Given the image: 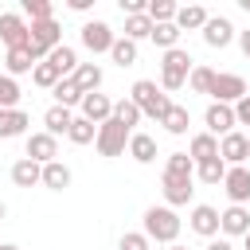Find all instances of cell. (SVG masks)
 Returning <instances> with one entry per match:
<instances>
[{"label": "cell", "mask_w": 250, "mask_h": 250, "mask_svg": "<svg viewBox=\"0 0 250 250\" xmlns=\"http://www.w3.org/2000/svg\"><path fill=\"white\" fill-rule=\"evenodd\" d=\"M109 59H113L121 70H125V66H133V62H137V43H133V39H125V35H117V43L109 47Z\"/></svg>", "instance_id": "33"}, {"label": "cell", "mask_w": 250, "mask_h": 250, "mask_svg": "<svg viewBox=\"0 0 250 250\" xmlns=\"http://www.w3.org/2000/svg\"><path fill=\"white\" fill-rule=\"evenodd\" d=\"M176 12H180V4H172V0H148V20L152 23H176Z\"/></svg>", "instance_id": "38"}, {"label": "cell", "mask_w": 250, "mask_h": 250, "mask_svg": "<svg viewBox=\"0 0 250 250\" xmlns=\"http://www.w3.org/2000/svg\"><path fill=\"white\" fill-rule=\"evenodd\" d=\"M191 66H195V59H191L184 47H172V51H164V55H160V90H164V94H176V90H184V86H188V74H191Z\"/></svg>", "instance_id": "1"}, {"label": "cell", "mask_w": 250, "mask_h": 250, "mask_svg": "<svg viewBox=\"0 0 250 250\" xmlns=\"http://www.w3.org/2000/svg\"><path fill=\"white\" fill-rule=\"evenodd\" d=\"M234 117H238V125H250V94L234 105Z\"/></svg>", "instance_id": "44"}, {"label": "cell", "mask_w": 250, "mask_h": 250, "mask_svg": "<svg viewBox=\"0 0 250 250\" xmlns=\"http://www.w3.org/2000/svg\"><path fill=\"white\" fill-rule=\"evenodd\" d=\"M31 125V117L23 109H0V141H12V137H23Z\"/></svg>", "instance_id": "21"}, {"label": "cell", "mask_w": 250, "mask_h": 250, "mask_svg": "<svg viewBox=\"0 0 250 250\" xmlns=\"http://www.w3.org/2000/svg\"><path fill=\"white\" fill-rule=\"evenodd\" d=\"M160 125H164L172 137H184V133H188V125H191V113H188V105H176V102H172V109L164 113V121H160Z\"/></svg>", "instance_id": "29"}, {"label": "cell", "mask_w": 250, "mask_h": 250, "mask_svg": "<svg viewBox=\"0 0 250 250\" xmlns=\"http://www.w3.org/2000/svg\"><path fill=\"white\" fill-rule=\"evenodd\" d=\"M43 125H47V133H51V137H59V133L66 137V133H70V125H74V113H70L66 105H51V109L43 113Z\"/></svg>", "instance_id": "26"}, {"label": "cell", "mask_w": 250, "mask_h": 250, "mask_svg": "<svg viewBox=\"0 0 250 250\" xmlns=\"http://www.w3.org/2000/svg\"><path fill=\"white\" fill-rule=\"evenodd\" d=\"M129 98H133V105H137L145 117H152V121H164V113L172 109V98H168L152 78H137L133 90H129Z\"/></svg>", "instance_id": "2"}, {"label": "cell", "mask_w": 250, "mask_h": 250, "mask_svg": "<svg viewBox=\"0 0 250 250\" xmlns=\"http://www.w3.org/2000/svg\"><path fill=\"white\" fill-rule=\"evenodd\" d=\"M90 4H94V0H66L70 12H90Z\"/></svg>", "instance_id": "47"}, {"label": "cell", "mask_w": 250, "mask_h": 250, "mask_svg": "<svg viewBox=\"0 0 250 250\" xmlns=\"http://www.w3.org/2000/svg\"><path fill=\"white\" fill-rule=\"evenodd\" d=\"M219 156H223V164L227 168H238V164H246L250 160V137L246 133H227L223 141H219Z\"/></svg>", "instance_id": "12"}, {"label": "cell", "mask_w": 250, "mask_h": 250, "mask_svg": "<svg viewBox=\"0 0 250 250\" xmlns=\"http://www.w3.org/2000/svg\"><path fill=\"white\" fill-rule=\"evenodd\" d=\"M51 94H55V105H66V109L82 105V98H86V94L78 90V82H74V78H62V82H59Z\"/></svg>", "instance_id": "28"}, {"label": "cell", "mask_w": 250, "mask_h": 250, "mask_svg": "<svg viewBox=\"0 0 250 250\" xmlns=\"http://www.w3.org/2000/svg\"><path fill=\"white\" fill-rule=\"evenodd\" d=\"M66 141H70V145H94V141H98V125H94V121H86V117H74V125H70V133H66Z\"/></svg>", "instance_id": "35"}, {"label": "cell", "mask_w": 250, "mask_h": 250, "mask_svg": "<svg viewBox=\"0 0 250 250\" xmlns=\"http://www.w3.org/2000/svg\"><path fill=\"white\" fill-rule=\"evenodd\" d=\"M113 117H117L121 125H129V129H133V125H141V117H145V113H141V109L133 105V98L125 94L121 102H113Z\"/></svg>", "instance_id": "39"}, {"label": "cell", "mask_w": 250, "mask_h": 250, "mask_svg": "<svg viewBox=\"0 0 250 250\" xmlns=\"http://www.w3.org/2000/svg\"><path fill=\"white\" fill-rule=\"evenodd\" d=\"M0 109H20V82L12 74H0Z\"/></svg>", "instance_id": "40"}, {"label": "cell", "mask_w": 250, "mask_h": 250, "mask_svg": "<svg viewBox=\"0 0 250 250\" xmlns=\"http://www.w3.org/2000/svg\"><path fill=\"white\" fill-rule=\"evenodd\" d=\"M246 94H250V90H246V78H242V74H219V70H215V82H211V98H215V102L238 105Z\"/></svg>", "instance_id": "7"}, {"label": "cell", "mask_w": 250, "mask_h": 250, "mask_svg": "<svg viewBox=\"0 0 250 250\" xmlns=\"http://www.w3.org/2000/svg\"><path fill=\"white\" fill-rule=\"evenodd\" d=\"M203 125H207V133L211 137H227V133H234V125H238V117H234V105H223V102H211L207 105V113H203Z\"/></svg>", "instance_id": "9"}, {"label": "cell", "mask_w": 250, "mask_h": 250, "mask_svg": "<svg viewBox=\"0 0 250 250\" xmlns=\"http://www.w3.org/2000/svg\"><path fill=\"white\" fill-rule=\"evenodd\" d=\"M246 137H250V133H246Z\"/></svg>", "instance_id": "53"}, {"label": "cell", "mask_w": 250, "mask_h": 250, "mask_svg": "<svg viewBox=\"0 0 250 250\" xmlns=\"http://www.w3.org/2000/svg\"><path fill=\"white\" fill-rule=\"evenodd\" d=\"M223 191H227V199H230V203L246 207V203H250V168H246V164H238V168H227Z\"/></svg>", "instance_id": "15"}, {"label": "cell", "mask_w": 250, "mask_h": 250, "mask_svg": "<svg viewBox=\"0 0 250 250\" xmlns=\"http://www.w3.org/2000/svg\"><path fill=\"white\" fill-rule=\"evenodd\" d=\"M55 47H62V27L59 20H43V23H31V35H27V51L35 62H43Z\"/></svg>", "instance_id": "4"}, {"label": "cell", "mask_w": 250, "mask_h": 250, "mask_svg": "<svg viewBox=\"0 0 250 250\" xmlns=\"http://www.w3.org/2000/svg\"><path fill=\"white\" fill-rule=\"evenodd\" d=\"M180 215L164 203V207H148L145 211V234H148V242H164V246H172L176 238H180Z\"/></svg>", "instance_id": "3"}, {"label": "cell", "mask_w": 250, "mask_h": 250, "mask_svg": "<svg viewBox=\"0 0 250 250\" xmlns=\"http://www.w3.org/2000/svg\"><path fill=\"white\" fill-rule=\"evenodd\" d=\"M23 156L35 160V164H51V160H59V137H51L47 129H43V133H27Z\"/></svg>", "instance_id": "10"}, {"label": "cell", "mask_w": 250, "mask_h": 250, "mask_svg": "<svg viewBox=\"0 0 250 250\" xmlns=\"http://www.w3.org/2000/svg\"><path fill=\"white\" fill-rule=\"evenodd\" d=\"M31 70H35V59H31V51H27V47H16V51H8V55H4V74L20 78V74H31Z\"/></svg>", "instance_id": "24"}, {"label": "cell", "mask_w": 250, "mask_h": 250, "mask_svg": "<svg viewBox=\"0 0 250 250\" xmlns=\"http://www.w3.org/2000/svg\"><path fill=\"white\" fill-rule=\"evenodd\" d=\"M211 82H215V70L203 66V62H195L191 74H188V90L191 94H211Z\"/></svg>", "instance_id": "34"}, {"label": "cell", "mask_w": 250, "mask_h": 250, "mask_svg": "<svg viewBox=\"0 0 250 250\" xmlns=\"http://www.w3.org/2000/svg\"><path fill=\"white\" fill-rule=\"evenodd\" d=\"M160 191H164V203L176 211V207H188V203H191V195H195V180L160 176Z\"/></svg>", "instance_id": "14"}, {"label": "cell", "mask_w": 250, "mask_h": 250, "mask_svg": "<svg viewBox=\"0 0 250 250\" xmlns=\"http://www.w3.org/2000/svg\"><path fill=\"white\" fill-rule=\"evenodd\" d=\"M246 230H250V207L230 203L227 211H219V234L223 238H246Z\"/></svg>", "instance_id": "13"}, {"label": "cell", "mask_w": 250, "mask_h": 250, "mask_svg": "<svg viewBox=\"0 0 250 250\" xmlns=\"http://www.w3.org/2000/svg\"><path fill=\"white\" fill-rule=\"evenodd\" d=\"M78 117H86V121H94V125H105L109 117H113V102L98 90V94H86L82 98V105H78Z\"/></svg>", "instance_id": "17"}, {"label": "cell", "mask_w": 250, "mask_h": 250, "mask_svg": "<svg viewBox=\"0 0 250 250\" xmlns=\"http://www.w3.org/2000/svg\"><path fill=\"white\" fill-rule=\"evenodd\" d=\"M12 184H16V188H35V184H43V164L20 156V160L12 164Z\"/></svg>", "instance_id": "20"}, {"label": "cell", "mask_w": 250, "mask_h": 250, "mask_svg": "<svg viewBox=\"0 0 250 250\" xmlns=\"http://www.w3.org/2000/svg\"><path fill=\"white\" fill-rule=\"evenodd\" d=\"M70 168L62 164V160H51V164H43V188L47 191H66L70 188Z\"/></svg>", "instance_id": "23"}, {"label": "cell", "mask_w": 250, "mask_h": 250, "mask_svg": "<svg viewBox=\"0 0 250 250\" xmlns=\"http://www.w3.org/2000/svg\"><path fill=\"white\" fill-rule=\"evenodd\" d=\"M195 180H203V184H223V180H227L223 156H215V160H207V164H195Z\"/></svg>", "instance_id": "37"}, {"label": "cell", "mask_w": 250, "mask_h": 250, "mask_svg": "<svg viewBox=\"0 0 250 250\" xmlns=\"http://www.w3.org/2000/svg\"><path fill=\"white\" fill-rule=\"evenodd\" d=\"M238 4H242V12H250V0H238Z\"/></svg>", "instance_id": "49"}, {"label": "cell", "mask_w": 250, "mask_h": 250, "mask_svg": "<svg viewBox=\"0 0 250 250\" xmlns=\"http://www.w3.org/2000/svg\"><path fill=\"white\" fill-rule=\"evenodd\" d=\"M188 227L199 234V238H219V211L211 203H195L191 215H188Z\"/></svg>", "instance_id": "16"}, {"label": "cell", "mask_w": 250, "mask_h": 250, "mask_svg": "<svg viewBox=\"0 0 250 250\" xmlns=\"http://www.w3.org/2000/svg\"><path fill=\"white\" fill-rule=\"evenodd\" d=\"M27 35H31V23H27L20 12H0V43H4L8 51L27 47Z\"/></svg>", "instance_id": "8"}, {"label": "cell", "mask_w": 250, "mask_h": 250, "mask_svg": "<svg viewBox=\"0 0 250 250\" xmlns=\"http://www.w3.org/2000/svg\"><path fill=\"white\" fill-rule=\"evenodd\" d=\"M0 250H20V246H12V242H0Z\"/></svg>", "instance_id": "48"}, {"label": "cell", "mask_w": 250, "mask_h": 250, "mask_svg": "<svg viewBox=\"0 0 250 250\" xmlns=\"http://www.w3.org/2000/svg\"><path fill=\"white\" fill-rule=\"evenodd\" d=\"M121 12L125 16H145L148 12V0H121Z\"/></svg>", "instance_id": "43"}, {"label": "cell", "mask_w": 250, "mask_h": 250, "mask_svg": "<svg viewBox=\"0 0 250 250\" xmlns=\"http://www.w3.org/2000/svg\"><path fill=\"white\" fill-rule=\"evenodd\" d=\"M47 62H51V66H55L62 78H70V74L78 70V51H74L70 43H62V47H55V51L47 55Z\"/></svg>", "instance_id": "25"}, {"label": "cell", "mask_w": 250, "mask_h": 250, "mask_svg": "<svg viewBox=\"0 0 250 250\" xmlns=\"http://www.w3.org/2000/svg\"><path fill=\"white\" fill-rule=\"evenodd\" d=\"M4 215H8V207H4V199H0V219H4Z\"/></svg>", "instance_id": "50"}, {"label": "cell", "mask_w": 250, "mask_h": 250, "mask_svg": "<svg viewBox=\"0 0 250 250\" xmlns=\"http://www.w3.org/2000/svg\"><path fill=\"white\" fill-rule=\"evenodd\" d=\"M70 78L78 82V90H82V94H98V90H102V82H105V70H102L98 62H78V70H74Z\"/></svg>", "instance_id": "19"}, {"label": "cell", "mask_w": 250, "mask_h": 250, "mask_svg": "<svg viewBox=\"0 0 250 250\" xmlns=\"http://www.w3.org/2000/svg\"><path fill=\"white\" fill-rule=\"evenodd\" d=\"M117 246H121V250H152V242H148L145 230H129V234H121Z\"/></svg>", "instance_id": "42"}, {"label": "cell", "mask_w": 250, "mask_h": 250, "mask_svg": "<svg viewBox=\"0 0 250 250\" xmlns=\"http://www.w3.org/2000/svg\"><path fill=\"white\" fill-rule=\"evenodd\" d=\"M78 39H82V47L90 55H109V47L117 43V35H113V27L105 20H86L82 31H78Z\"/></svg>", "instance_id": "6"}, {"label": "cell", "mask_w": 250, "mask_h": 250, "mask_svg": "<svg viewBox=\"0 0 250 250\" xmlns=\"http://www.w3.org/2000/svg\"><path fill=\"white\" fill-rule=\"evenodd\" d=\"M203 43L207 47H215V51H223V47H230L234 39H238V31H234V23L227 20V16H211L207 23H203Z\"/></svg>", "instance_id": "11"}, {"label": "cell", "mask_w": 250, "mask_h": 250, "mask_svg": "<svg viewBox=\"0 0 250 250\" xmlns=\"http://www.w3.org/2000/svg\"><path fill=\"white\" fill-rule=\"evenodd\" d=\"M238 51L250 59V27H246V31H238Z\"/></svg>", "instance_id": "45"}, {"label": "cell", "mask_w": 250, "mask_h": 250, "mask_svg": "<svg viewBox=\"0 0 250 250\" xmlns=\"http://www.w3.org/2000/svg\"><path fill=\"white\" fill-rule=\"evenodd\" d=\"M207 250H234V242H230V238H211Z\"/></svg>", "instance_id": "46"}, {"label": "cell", "mask_w": 250, "mask_h": 250, "mask_svg": "<svg viewBox=\"0 0 250 250\" xmlns=\"http://www.w3.org/2000/svg\"><path fill=\"white\" fill-rule=\"evenodd\" d=\"M31 82H35L39 90H55V86L62 82V74H59V70H55V66L43 59V62H35V70H31Z\"/></svg>", "instance_id": "36"}, {"label": "cell", "mask_w": 250, "mask_h": 250, "mask_svg": "<svg viewBox=\"0 0 250 250\" xmlns=\"http://www.w3.org/2000/svg\"><path fill=\"white\" fill-rule=\"evenodd\" d=\"M129 156H133L137 164H152V160H156V141H152L148 133H133V137H129Z\"/></svg>", "instance_id": "27"}, {"label": "cell", "mask_w": 250, "mask_h": 250, "mask_svg": "<svg viewBox=\"0 0 250 250\" xmlns=\"http://www.w3.org/2000/svg\"><path fill=\"white\" fill-rule=\"evenodd\" d=\"M180 27L176 23H152V43L160 47V51H172V47H180Z\"/></svg>", "instance_id": "32"}, {"label": "cell", "mask_w": 250, "mask_h": 250, "mask_svg": "<svg viewBox=\"0 0 250 250\" xmlns=\"http://www.w3.org/2000/svg\"><path fill=\"white\" fill-rule=\"evenodd\" d=\"M168 250H188V246H180V242H172V246H168Z\"/></svg>", "instance_id": "51"}, {"label": "cell", "mask_w": 250, "mask_h": 250, "mask_svg": "<svg viewBox=\"0 0 250 250\" xmlns=\"http://www.w3.org/2000/svg\"><path fill=\"white\" fill-rule=\"evenodd\" d=\"M207 20H211V12H207L203 4H184V8L176 12V27H180V31H203Z\"/></svg>", "instance_id": "22"}, {"label": "cell", "mask_w": 250, "mask_h": 250, "mask_svg": "<svg viewBox=\"0 0 250 250\" xmlns=\"http://www.w3.org/2000/svg\"><path fill=\"white\" fill-rule=\"evenodd\" d=\"M188 156H191L195 164H207V160H215V156H219V137H211L207 129H203V133H195V137L188 141Z\"/></svg>", "instance_id": "18"}, {"label": "cell", "mask_w": 250, "mask_h": 250, "mask_svg": "<svg viewBox=\"0 0 250 250\" xmlns=\"http://www.w3.org/2000/svg\"><path fill=\"white\" fill-rule=\"evenodd\" d=\"M242 242H246V250H250V230H246V238H242Z\"/></svg>", "instance_id": "52"}, {"label": "cell", "mask_w": 250, "mask_h": 250, "mask_svg": "<svg viewBox=\"0 0 250 250\" xmlns=\"http://www.w3.org/2000/svg\"><path fill=\"white\" fill-rule=\"evenodd\" d=\"M125 39H133V43L152 39V20H148V12H145V16H125Z\"/></svg>", "instance_id": "31"}, {"label": "cell", "mask_w": 250, "mask_h": 250, "mask_svg": "<svg viewBox=\"0 0 250 250\" xmlns=\"http://www.w3.org/2000/svg\"><path fill=\"white\" fill-rule=\"evenodd\" d=\"M164 176H180V180H195V160L188 152H168Z\"/></svg>", "instance_id": "30"}, {"label": "cell", "mask_w": 250, "mask_h": 250, "mask_svg": "<svg viewBox=\"0 0 250 250\" xmlns=\"http://www.w3.org/2000/svg\"><path fill=\"white\" fill-rule=\"evenodd\" d=\"M20 8H23V16H31V23L55 20V8H51V0H23Z\"/></svg>", "instance_id": "41"}, {"label": "cell", "mask_w": 250, "mask_h": 250, "mask_svg": "<svg viewBox=\"0 0 250 250\" xmlns=\"http://www.w3.org/2000/svg\"><path fill=\"white\" fill-rule=\"evenodd\" d=\"M129 137H133V129L121 125L117 117H109L105 125H98V141H94V148H98L102 156H121V152L129 148Z\"/></svg>", "instance_id": "5"}]
</instances>
